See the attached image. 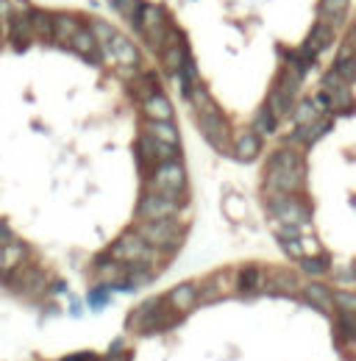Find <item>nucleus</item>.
<instances>
[{"label":"nucleus","instance_id":"1","mask_svg":"<svg viewBox=\"0 0 356 361\" xmlns=\"http://www.w3.org/2000/svg\"><path fill=\"white\" fill-rule=\"evenodd\" d=\"M109 256L114 261H123V264H131V261H139L145 267H153L156 261V247H150L137 231H128L123 233L111 247H109Z\"/></svg>","mask_w":356,"mask_h":361},{"label":"nucleus","instance_id":"2","mask_svg":"<svg viewBox=\"0 0 356 361\" xmlns=\"http://www.w3.org/2000/svg\"><path fill=\"white\" fill-rule=\"evenodd\" d=\"M150 247H176L181 242V228L173 217L167 220H142L137 228H134Z\"/></svg>","mask_w":356,"mask_h":361},{"label":"nucleus","instance_id":"3","mask_svg":"<svg viewBox=\"0 0 356 361\" xmlns=\"http://www.w3.org/2000/svg\"><path fill=\"white\" fill-rule=\"evenodd\" d=\"M184 183H187L184 167L173 159V162H162V164L153 170L150 192H159V194H167V197H176V200H178V192L184 189Z\"/></svg>","mask_w":356,"mask_h":361},{"label":"nucleus","instance_id":"4","mask_svg":"<svg viewBox=\"0 0 356 361\" xmlns=\"http://www.w3.org/2000/svg\"><path fill=\"white\" fill-rule=\"evenodd\" d=\"M198 128L217 151L229 148V128H226V123L220 117V109L215 103H209L206 109H198Z\"/></svg>","mask_w":356,"mask_h":361},{"label":"nucleus","instance_id":"5","mask_svg":"<svg viewBox=\"0 0 356 361\" xmlns=\"http://www.w3.org/2000/svg\"><path fill=\"white\" fill-rule=\"evenodd\" d=\"M268 206L279 217V222H290V225H307L309 222V208L304 203H298L295 197H290L287 192H273Z\"/></svg>","mask_w":356,"mask_h":361},{"label":"nucleus","instance_id":"6","mask_svg":"<svg viewBox=\"0 0 356 361\" xmlns=\"http://www.w3.org/2000/svg\"><path fill=\"white\" fill-rule=\"evenodd\" d=\"M137 214L142 220H167V217L178 214V200L167 197V194H159V192H148V194H142V200L137 206Z\"/></svg>","mask_w":356,"mask_h":361},{"label":"nucleus","instance_id":"7","mask_svg":"<svg viewBox=\"0 0 356 361\" xmlns=\"http://www.w3.org/2000/svg\"><path fill=\"white\" fill-rule=\"evenodd\" d=\"M304 186V167L268 164V189L270 192H298Z\"/></svg>","mask_w":356,"mask_h":361},{"label":"nucleus","instance_id":"8","mask_svg":"<svg viewBox=\"0 0 356 361\" xmlns=\"http://www.w3.org/2000/svg\"><path fill=\"white\" fill-rule=\"evenodd\" d=\"M70 47L75 50V53H81L84 59H89V61H95L98 59V53H100V45L95 42V36H92V31L89 28H78L75 33H72V39H70Z\"/></svg>","mask_w":356,"mask_h":361},{"label":"nucleus","instance_id":"9","mask_svg":"<svg viewBox=\"0 0 356 361\" xmlns=\"http://www.w3.org/2000/svg\"><path fill=\"white\" fill-rule=\"evenodd\" d=\"M332 36H334V28L332 25H326L323 20L312 28V33H309V39H307V45H304V50L309 53V56H318L323 47H329L332 45Z\"/></svg>","mask_w":356,"mask_h":361},{"label":"nucleus","instance_id":"10","mask_svg":"<svg viewBox=\"0 0 356 361\" xmlns=\"http://www.w3.org/2000/svg\"><path fill=\"white\" fill-rule=\"evenodd\" d=\"M142 109H145L148 120H173V106H170V100L162 92L148 95L145 103H142Z\"/></svg>","mask_w":356,"mask_h":361},{"label":"nucleus","instance_id":"11","mask_svg":"<svg viewBox=\"0 0 356 361\" xmlns=\"http://www.w3.org/2000/svg\"><path fill=\"white\" fill-rule=\"evenodd\" d=\"M109 50H111V56H114V61H117V64H137V61H139L137 47H134L125 36H120V33H114V36H111Z\"/></svg>","mask_w":356,"mask_h":361},{"label":"nucleus","instance_id":"12","mask_svg":"<svg viewBox=\"0 0 356 361\" xmlns=\"http://www.w3.org/2000/svg\"><path fill=\"white\" fill-rule=\"evenodd\" d=\"M145 134L159 139V142H167V145H176L178 148V131L170 120H148L145 123Z\"/></svg>","mask_w":356,"mask_h":361},{"label":"nucleus","instance_id":"13","mask_svg":"<svg viewBox=\"0 0 356 361\" xmlns=\"http://www.w3.org/2000/svg\"><path fill=\"white\" fill-rule=\"evenodd\" d=\"M318 11H320V20H323L326 25L337 28V25H343V20H346L348 0H320Z\"/></svg>","mask_w":356,"mask_h":361},{"label":"nucleus","instance_id":"14","mask_svg":"<svg viewBox=\"0 0 356 361\" xmlns=\"http://www.w3.org/2000/svg\"><path fill=\"white\" fill-rule=\"evenodd\" d=\"M78 28H81V22L72 14H56L53 17V39L61 42V45H70V39H72V33Z\"/></svg>","mask_w":356,"mask_h":361},{"label":"nucleus","instance_id":"15","mask_svg":"<svg viewBox=\"0 0 356 361\" xmlns=\"http://www.w3.org/2000/svg\"><path fill=\"white\" fill-rule=\"evenodd\" d=\"M262 151V142H259V137L254 134V131H245V134H240L237 137V142H234V156L240 159V162H251V159H256V153Z\"/></svg>","mask_w":356,"mask_h":361},{"label":"nucleus","instance_id":"16","mask_svg":"<svg viewBox=\"0 0 356 361\" xmlns=\"http://www.w3.org/2000/svg\"><path fill=\"white\" fill-rule=\"evenodd\" d=\"M167 303H170L176 312H189V309L198 303V292H195L192 284H181V286H176V289L167 295Z\"/></svg>","mask_w":356,"mask_h":361},{"label":"nucleus","instance_id":"17","mask_svg":"<svg viewBox=\"0 0 356 361\" xmlns=\"http://www.w3.org/2000/svg\"><path fill=\"white\" fill-rule=\"evenodd\" d=\"M53 17L50 11H33L31 8V31H33V39H53Z\"/></svg>","mask_w":356,"mask_h":361},{"label":"nucleus","instance_id":"18","mask_svg":"<svg viewBox=\"0 0 356 361\" xmlns=\"http://www.w3.org/2000/svg\"><path fill=\"white\" fill-rule=\"evenodd\" d=\"M323 95H326L329 109H334V112H346V109L354 106V98H351V92H348V84L334 86V89H323Z\"/></svg>","mask_w":356,"mask_h":361},{"label":"nucleus","instance_id":"19","mask_svg":"<svg viewBox=\"0 0 356 361\" xmlns=\"http://www.w3.org/2000/svg\"><path fill=\"white\" fill-rule=\"evenodd\" d=\"M320 114H323V112L318 109V103H315V100H304V103L295 109L293 120H295V125H309V123H315Z\"/></svg>","mask_w":356,"mask_h":361},{"label":"nucleus","instance_id":"20","mask_svg":"<svg viewBox=\"0 0 356 361\" xmlns=\"http://www.w3.org/2000/svg\"><path fill=\"white\" fill-rule=\"evenodd\" d=\"M307 298H309L312 303H318L323 312H332V306H334L332 292H329L323 284H309V286H307Z\"/></svg>","mask_w":356,"mask_h":361},{"label":"nucleus","instance_id":"21","mask_svg":"<svg viewBox=\"0 0 356 361\" xmlns=\"http://www.w3.org/2000/svg\"><path fill=\"white\" fill-rule=\"evenodd\" d=\"M111 6H114V11H117L123 20H128L131 25H137V20H139V8H142V0H111Z\"/></svg>","mask_w":356,"mask_h":361},{"label":"nucleus","instance_id":"22","mask_svg":"<svg viewBox=\"0 0 356 361\" xmlns=\"http://www.w3.org/2000/svg\"><path fill=\"white\" fill-rule=\"evenodd\" d=\"M301 78H304V75H301L298 70L287 67V70L281 72V78H279V86H276V89H281L287 98H293V95L298 92V86H301Z\"/></svg>","mask_w":356,"mask_h":361},{"label":"nucleus","instance_id":"23","mask_svg":"<svg viewBox=\"0 0 356 361\" xmlns=\"http://www.w3.org/2000/svg\"><path fill=\"white\" fill-rule=\"evenodd\" d=\"M290 100L293 98H287L281 89H273L270 92V98H268V109H270V114L279 120V117H284V114H290Z\"/></svg>","mask_w":356,"mask_h":361},{"label":"nucleus","instance_id":"24","mask_svg":"<svg viewBox=\"0 0 356 361\" xmlns=\"http://www.w3.org/2000/svg\"><path fill=\"white\" fill-rule=\"evenodd\" d=\"M273 128H276V117H273L270 109L265 106V109L256 114V120H254V134H256V137H268V134H273Z\"/></svg>","mask_w":356,"mask_h":361},{"label":"nucleus","instance_id":"25","mask_svg":"<svg viewBox=\"0 0 356 361\" xmlns=\"http://www.w3.org/2000/svg\"><path fill=\"white\" fill-rule=\"evenodd\" d=\"M25 8H28V3H25V0H0V31H6V25H8L11 14L25 11Z\"/></svg>","mask_w":356,"mask_h":361},{"label":"nucleus","instance_id":"26","mask_svg":"<svg viewBox=\"0 0 356 361\" xmlns=\"http://www.w3.org/2000/svg\"><path fill=\"white\" fill-rule=\"evenodd\" d=\"M89 31H92V36H95V42H98V45H109V42H111V36L117 33V31H114L109 22H103V20H95V22L89 25Z\"/></svg>","mask_w":356,"mask_h":361},{"label":"nucleus","instance_id":"27","mask_svg":"<svg viewBox=\"0 0 356 361\" xmlns=\"http://www.w3.org/2000/svg\"><path fill=\"white\" fill-rule=\"evenodd\" d=\"M268 164H281V167H304L301 164V156L295 153V151H276L273 156H270V162Z\"/></svg>","mask_w":356,"mask_h":361},{"label":"nucleus","instance_id":"28","mask_svg":"<svg viewBox=\"0 0 356 361\" xmlns=\"http://www.w3.org/2000/svg\"><path fill=\"white\" fill-rule=\"evenodd\" d=\"M334 72L346 81V84H351L356 81V59L354 56H348V59H337V64H334Z\"/></svg>","mask_w":356,"mask_h":361},{"label":"nucleus","instance_id":"29","mask_svg":"<svg viewBox=\"0 0 356 361\" xmlns=\"http://www.w3.org/2000/svg\"><path fill=\"white\" fill-rule=\"evenodd\" d=\"M332 300H334V306H337L340 312L356 314V295H351V292H334Z\"/></svg>","mask_w":356,"mask_h":361},{"label":"nucleus","instance_id":"30","mask_svg":"<svg viewBox=\"0 0 356 361\" xmlns=\"http://www.w3.org/2000/svg\"><path fill=\"white\" fill-rule=\"evenodd\" d=\"M268 286H270V289H281V292H293V289H295V278L287 275V272H276Z\"/></svg>","mask_w":356,"mask_h":361},{"label":"nucleus","instance_id":"31","mask_svg":"<svg viewBox=\"0 0 356 361\" xmlns=\"http://www.w3.org/2000/svg\"><path fill=\"white\" fill-rule=\"evenodd\" d=\"M240 286L248 289V292H254V289L259 286V272H256V267H248V270L240 275Z\"/></svg>","mask_w":356,"mask_h":361},{"label":"nucleus","instance_id":"32","mask_svg":"<svg viewBox=\"0 0 356 361\" xmlns=\"http://www.w3.org/2000/svg\"><path fill=\"white\" fill-rule=\"evenodd\" d=\"M340 331H343L346 337L356 339V314H348V312L340 314Z\"/></svg>","mask_w":356,"mask_h":361},{"label":"nucleus","instance_id":"33","mask_svg":"<svg viewBox=\"0 0 356 361\" xmlns=\"http://www.w3.org/2000/svg\"><path fill=\"white\" fill-rule=\"evenodd\" d=\"M106 300H109V286H103V284H100V286H98L95 292H89V306L100 309V306H103Z\"/></svg>","mask_w":356,"mask_h":361},{"label":"nucleus","instance_id":"34","mask_svg":"<svg viewBox=\"0 0 356 361\" xmlns=\"http://www.w3.org/2000/svg\"><path fill=\"white\" fill-rule=\"evenodd\" d=\"M298 242H301L304 256H318V253H320V245H318L312 236H304V239H298Z\"/></svg>","mask_w":356,"mask_h":361},{"label":"nucleus","instance_id":"35","mask_svg":"<svg viewBox=\"0 0 356 361\" xmlns=\"http://www.w3.org/2000/svg\"><path fill=\"white\" fill-rule=\"evenodd\" d=\"M304 270H307L309 275H320V272H326V261H323V259H315V261L309 259V261L304 264Z\"/></svg>","mask_w":356,"mask_h":361},{"label":"nucleus","instance_id":"36","mask_svg":"<svg viewBox=\"0 0 356 361\" xmlns=\"http://www.w3.org/2000/svg\"><path fill=\"white\" fill-rule=\"evenodd\" d=\"M284 250H287V253H293L295 259H304V250H301V242H295V239H293V242H290V239H284Z\"/></svg>","mask_w":356,"mask_h":361},{"label":"nucleus","instance_id":"37","mask_svg":"<svg viewBox=\"0 0 356 361\" xmlns=\"http://www.w3.org/2000/svg\"><path fill=\"white\" fill-rule=\"evenodd\" d=\"M351 42H354V47H356V31L351 33Z\"/></svg>","mask_w":356,"mask_h":361},{"label":"nucleus","instance_id":"38","mask_svg":"<svg viewBox=\"0 0 356 361\" xmlns=\"http://www.w3.org/2000/svg\"><path fill=\"white\" fill-rule=\"evenodd\" d=\"M89 361H106V359H98V356H92V359H89Z\"/></svg>","mask_w":356,"mask_h":361},{"label":"nucleus","instance_id":"39","mask_svg":"<svg viewBox=\"0 0 356 361\" xmlns=\"http://www.w3.org/2000/svg\"><path fill=\"white\" fill-rule=\"evenodd\" d=\"M0 39H3V31H0Z\"/></svg>","mask_w":356,"mask_h":361},{"label":"nucleus","instance_id":"40","mask_svg":"<svg viewBox=\"0 0 356 361\" xmlns=\"http://www.w3.org/2000/svg\"><path fill=\"white\" fill-rule=\"evenodd\" d=\"M354 59H356V50H354Z\"/></svg>","mask_w":356,"mask_h":361}]
</instances>
